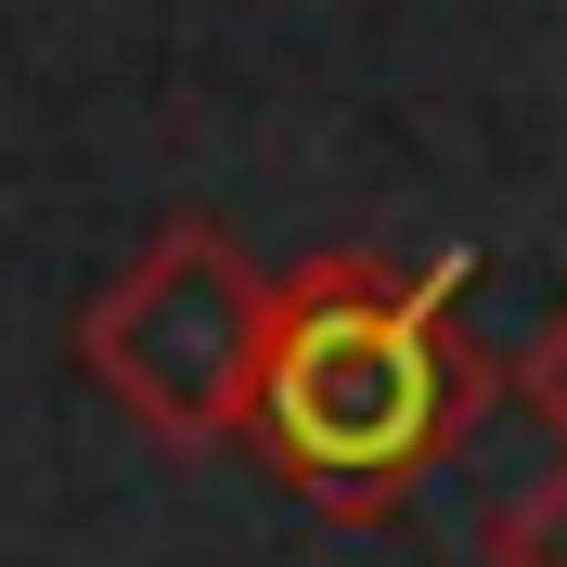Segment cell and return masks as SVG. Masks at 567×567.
<instances>
[{"instance_id": "cell-4", "label": "cell", "mask_w": 567, "mask_h": 567, "mask_svg": "<svg viewBox=\"0 0 567 567\" xmlns=\"http://www.w3.org/2000/svg\"><path fill=\"white\" fill-rule=\"evenodd\" d=\"M516 388H529V413H542V425L567 439V310H555V322L529 336V361H516Z\"/></svg>"}, {"instance_id": "cell-2", "label": "cell", "mask_w": 567, "mask_h": 567, "mask_svg": "<svg viewBox=\"0 0 567 567\" xmlns=\"http://www.w3.org/2000/svg\"><path fill=\"white\" fill-rule=\"evenodd\" d=\"M78 361L155 439H246L258 425V374H271V271L219 219H168L78 310Z\"/></svg>"}, {"instance_id": "cell-3", "label": "cell", "mask_w": 567, "mask_h": 567, "mask_svg": "<svg viewBox=\"0 0 567 567\" xmlns=\"http://www.w3.org/2000/svg\"><path fill=\"white\" fill-rule=\"evenodd\" d=\"M491 555H503V567H567V477H555V491H529L516 516H503Z\"/></svg>"}, {"instance_id": "cell-1", "label": "cell", "mask_w": 567, "mask_h": 567, "mask_svg": "<svg viewBox=\"0 0 567 567\" xmlns=\"http://www.w3.org/2000/svg\"><path fill=\"white\" fill-rule=\"evenodd\" d=\"M491 413V349L464 336V258L336 246L271 284V374L246 452L322 516H400Z\"/></svg>"}]
</instances>
